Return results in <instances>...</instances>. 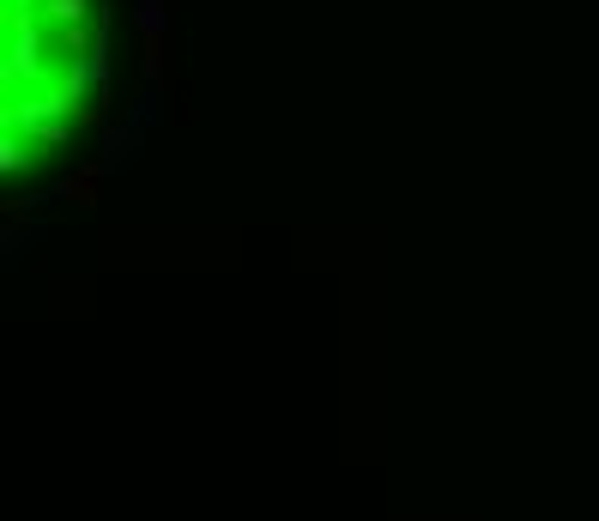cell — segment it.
I'll return each instance as SVG.
<instances>
[{
    "instance_id": "1",
    "label": "cell",
    "mask_w": 599,
    "mask_h": 521,
    "mask_svg": "<svg viewBox=\"0 0 599 521\" xmlns=\"http://www.w3.org/2000/svg\"><path fill=\"white\" fill-rule=\"evenodd\" d=\"M97 183H104V170L97 164L73 170V176H67V200H73V207H97Z\"/></svg>"
},
{
    "instance_id": "2",
    "label": "cell",
    "mask_w": 599,
    "mask_h": 521,
    "mask_svg": "<svg viewBox=\"0 0 599 521\" xmlns=\"http://www.w3.org/2000/svg\"><path fill=\"white\" fill-rule=\"evenodd\" d=\"M128 134H109V140H104V152H109V164H121V158H128Z\"/></svg>"
}]
</instances>
